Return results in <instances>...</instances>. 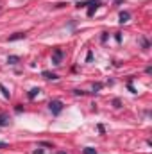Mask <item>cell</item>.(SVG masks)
<instances>
[{"instance_id":"1","label":"cell","mask_w":152,"mask_h":154,"mask_svg":"<svg viewBox=\"0 0 152 154\" xmlns=\"http://www.w3.org/2000/svg\"><path fill=\"white\" fill-rule=\"evenodd\" d=\"M48 109H50L54 115H59V113L63 111V102H61V100H50Z\"/></svg>"},{"instance_id":"2","label":"cell","mask_w":152,"mask_h":154,"mask_svg":"<svg viewBox=\"0 0 152 154\" xmlns=\"http://www.w3.org/2000/svg\"><path fill=\"white\" fill-rule=\"evenodd\" d=\"M61 59H63V50L61 48H56L54 54H52V63L54 65H61Z\"/></svg>"},{"instance_id":"3","label":"cell","mask_w":152,"mask_h":154,"mask_svg":"<svg viewBox=\"0 0 152 154\" xmlns=\"http://www.w3.org/2000/svg\"><path fill=\"white\" fill-rule=\"evenodd\" d=\"M25 38H27V34H25V32H16V34L9 36V41H16V39H25Z\"/></svg>"},{"instance_id":"4","label":"cell","mask_w":152,"mask_h":154,"mask_svg":"<svg viewBox=\"0 0 152 154\" xmlns=\"http://www.w3.org/2000/svg\"><path fill=\"white\" fill-rule=\"evenodd\" d=\"M43 77H45V79H50V81H57V79H59L57 74H54V72H47V70L43 72Z\"/></svg>"},{"instance_id":"5","label":"cell","mask_w":152,"mask_h":154,"mask_svg":"<svg viewBox=\"0 0 152 154\" xmlns=\"http://www.w3.org/2000/svg\"><path fill=\"white\" fill-rule=\"evenodd\" d=\"M9 124V115L7 113H0V125H7Z\"/></svg>"},{"instance_id":"6","label":"cell","mask_w":152,"mask_h":154,"mask_svg":"<svg viewBox=\"0 0 152 154\" xmlns=\"http://www.w3.org/2000/svg\"><path fill=\"white\" fill-rule=\"evenodd\" d=\"M129 18H131V14H129L127 11H122V13H120V22H122V23L129 22Z\"/></svg>"},{"instance_id":"7","label":"cell","mask_w":152,"mask_h":154,"mask_svg":"<svg viewBox=\"0 0 152 154\" xmlns=\"http://www.w3.org/2000/svg\"><path fill=\"white\" fill-rule=\"evenodd\" d=\"M39 91H41L39 88H32V90L29 91V99H36V97L39 95Z\"/></svg>"},{"instance_id":"8","label":"cell","mask_w":152,"mask_h":154,"mask_svg":"<svg viewBox=\"0 0 152 154\" xmlns=\"http://www.w3.org/2000/svg\"><path fill=\"white\" fill-rule=\"evenodd\" d=\"M18 61H20L18 56H9V57H7V63H9V65H16Z\"/></svg>"},{"instance_id":"9","label":"cell","mask_w":152,"mask_h":154,"mask_svg":"<svg viewBox=\"0 0 152 154\" xmlns=\"http://www.w3.org/2000/svg\"><path fill=\"white\" fill-rule=\"evenodd\" d=\"M0 90H2V95H4V97H5V99H9V97H11V93H9V91H7V88H5V86H4V84H0Z\"/></svg>"},{"instance_id":"10","label":"cell","mask_w":152,"mask_h":154,"mask_svg":"<svg viewBox=\"0 0 152 154\" xmlns=\"http://www.w3.org/2000/svg\"><path fill=\"white\" fill-rule=\"evenodd\" d=\"M82 152H84V154H99L97 151H95V149H93V147H86Z\"/></svg>"},{"instance_id":"11","label":"cell","mask_w":152,"mask_h":154,"mask_svg":"<svg viewBox=\"0 0 152 154\" xmlns=\"http://www.w3.org/2000/svg\"><path fill=\"white\" fill-rule=\"evenodd\" d=\"M88 5H91V7H90V11H88V14L91 16V14L95 13V9H97V5H99V4H88Z\"/></svg>"},{"instance_id":"12","label":"cell","mask_w":152,"mask_h":154,"mask_svg":"<svg viewBox=\"0 0 152 154\" xmlns=\"http://www.w3.org/2000/svg\"><path fill=\"white\" fill-rule=\"evenodd\" d=\"M113 104H114V108H120V100H118V99H114Z\"/></svg>"},{"instance_id":"13","label":"cell","mask_w":152,"mask_h":154,"mask_svg":"<svg viewBox=\"0 0 152 154\" xmlns=\"http://www.w3.org/2000/svg\"><path fill=\"white\" fill-rule=\"evenodd\" d=\"M91 57H93V54H91V52H88V56H86V61H91Z\"/></svg>"},{"instance_id":"14","label":"cell","mask_w":152,"mask_h":154,"mask_svg":"<svg viewBox=\"0 0 152 154\" xmlns=\"http://www.w3.org/2000/svg\"><path fill=\"white\" fill-rule=\"evenodd\" d=\"M2 147H7V143H5V142H0V149H2Z\"/></svg>"},{"instance_id":"15","label":"cell","mask_w":152,"mask_h":154,"mask_svg":"<svg viewBox=\"0 0 152 154\" xmlns=\"http://www.w3.org/2000/svg\"><path fill=\"white\" fill-rule=\"evenodd\" d=\"M34 154H43V151H41V149H36V151H34Z\"/></svg>"},{"instance_id":"16","label":"cell","mask_w":152,"mask_h":154,"mask_svg":"<svg viewBox=\"0 0 152 154\" xmlns=\"http://www.w3.org/2000/svg\"><path fill=\"white\" fill-rule=\"evenodd\" d=\"M57 154H66V152H63V151H61V152H57Z\"/></svg>"}]
</instances>
